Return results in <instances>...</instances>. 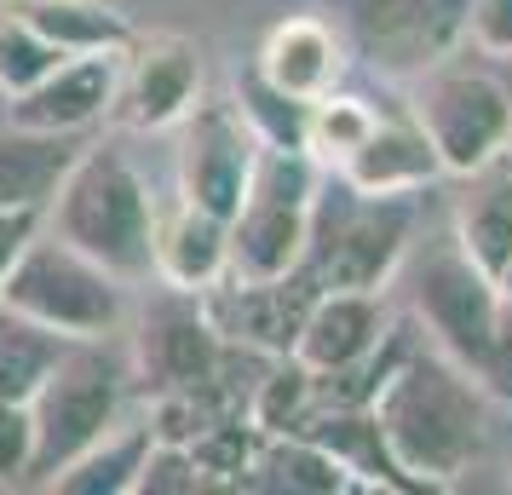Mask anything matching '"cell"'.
I'll return each instance as SVG.
<instances>
[{
    "mask_svg": "<svg viewBox=\"0 0 512 495\" xmlns=\"http://www.w3.org/2000/svg\"><path fill=\"white\" fill-rule=\"evenodd\" d=\"M369 415L403 490L461 484V472H472L489 438V392L438 346L397 352L374 380Z\"/></svg>",
    "mask_w": 512,
    "mask_h": 495,
    "instance_id": "cell-1",
    "label": "cell"
},
{
    "mask_svg": "<svg viewBox=\"0 0 512 495\" xmlns=\"http://www.w3.org/2000/svg\"><path fill=\"white\" fill-rule=\"evenodd\" d=\"M150 219V179L116 144H81L47 202V231H58L127 288L150 283Z\"/></svg>",
    "mask_w": 512,
    "mask_h": 495,
    "instance_id": "cell-2",
    "label": "cell"
},
{
    "mask_svg": "<svg viewBox=\"0 0 512 495\" xmlns=\"http://www.w3.org/2000/svg\"><path fill=\"white\" fill-rule=\"evenodd\" d=\"M323 167L305 144H259L254 179L231 213V277H288L305 265Z\"/></svg>",
    "mask_w": 512,
    "mask_h": 495,
    "instance_id": "cell-3",
    "label": "cell"
},
{
    "mask_svg": "<svg viewBox=\"0 0 512 495\" xmlns=\"http://www.w3.org/2000/svg\"><path fill=\"white\" fill-rule=\"evenodd\" d=\"M0 306L64 340H110L127 323V283L87 260L81 248H70L58 231H47L41 219V231L24 242V254L0 283Z\"/></svg>",
    "mask_w": 512,
    "mask_h": 495,
    "instance_id": "cell-4",
    "label": "cell"
},
{
    "mask_svg": "<svg viewBox=\"0 0 512 495\" xmlns=\"http://www.w3.org/2000/svg\"><path fill=\"white\" fill-rule=\"evenodd\" d=\"M409 116L438 150L443 179H461L512 150V87L484 64H461L455 52L409 81Z\"/></svg>",
    "mask_w": 512,
    "mask_h": 495,
    "instance_id": "cell-5",
    "label": "cell"
},
{
    "mask_svg": "<svg viewBox=\"0 0 512 495\" xmlns=\"http://www.w3.org/2000/svg\"><path fill=\"white\" fill-rule=\"evenodd\" d=\"M29 421H35L29 484H47L52 472L70 467L81 449L121 421V363L110 357V340H70L47 380L29 392Z\"/></svg>",
    "mask_w": 512,
    "mask_h": 495,
    "instance_id": "cell-6",
    "label": "cell"
},
{
    "mask_svg": "<svg viewBox=\"0 0 512 495\" xmlns=\"http://www.w3.org/2000/svg\"><path fill=\"white\" fill-rule=\"evenodd\" d=\"M409 248H415V196H363V190H346L340 208L317 202L305 271L317 277V288L386 294L397 265L409 260Z\"/></svg>",
    "mask_w": 512,
    "mask_h": 495,
    "instance_id": "cell-7",
    "label": "cell"
},
{
    "mask_svg": "<svg viewBox=\"0 0 512 495\" xmlns=\"http://www.w3.org/2000/svg\"><path fill=\"white\" fill-rule=\"evenodd\" d=\"M346 52L386 81H415L466 41V0H328Z\"/></svg>",
    "mask_w": 512,
    "mask_h": 495,
    "instance_id": "cell-8",
    "label": "cell"
},
{
    "mask_svg": "<svg viewBox=\"0 0 512 495\" xmlns=\"http://www.w3.org/2000/svg\"><path fill=\"white\" fill-rule=\"evenodd\" d=\"M173 173H179V196L196 202V208L219 213L231 225L242 190L254 179V162H259V133L254 121L242 116L236 98H196L185 116L173 121Z\"/></svg>",
    "mask_w": 512,
    "mask_h": 495,
    "instance_id": "cell-9",
    "label": "cell"
},
{
    "mask_svg": "<svg viewBox=\"0 0 512 495\" xmlns=\"http://www.w3.org/2000/svg\"><path fill=\"white\" fill-rule=\"evenodd\" d=\"M415 317L426 323V334H432V346L443 357H455L461 369L478 375V363L489 352V334L501 323V294L455 242H443V248L426 254V265L415 277Z\"/></svg>",
    "mask_w": 512,
    "mask_h": 495,
    "instance_id": "cell-10",
    "label": "cell"
},
{
    "mask_svg": "<svg viewBox=\"0 0 512 495\" xmlns=\"http://www.w3.org/2000/svg\"><path fill=\"white\" fill-rule=\"evenodd\" d=\"M202 98V52L173 29H150L121 47L110 116L127 133H167Z\"/></svg>",
    "mask_w": 512,
    "mask_h": 495,
    "instance_id": "cell-11",
    "label": "cell"
},
{
    "mask_svg": "<svg viewBox=\"0 0 512 495\" xmlns=\"http://www.w3.org/2000/svg\"><path fill=\"white\" fill-rule=\"evenodd\" d=\"M208 323L219 329L225 346L242 352H265V357H288L294 334L305 323V306L317 300V277L311 271H288V277H219L208 294H196Z\"/></svg>",
    "mask_w": 512,
    "mask_h": 495,
    "instance_id": "cell-12",
    "label": "cell"
},
{
    "mask_svg": "<svg viewBox=\"0 0 512 495\" xmlns=\"http://www.w3.org/2000/svg\"><path fill=\"white\" fill-rule=\"evenodd\" d=\"M392 340L386 323V294H363V288H317V300L305 306V323L294 334V363H305L317 380L351 375L363 369L380 346Z\"/></svg>",
    "mask_w": 512,
    "mask_h": 495,
    "instance_id": "cell-13",
    "label": "cell"
},
{
    "mask_svg": "<svg viewBox=\"0 0 512 495\" xmlns=\"http://www.w3.org/2000/svg\"><path fill=\"white\" fill-rule=\"evenodd\" d=\"M231 271V225L219 213L185 202L179 190L156 196L150 219V283L179 288V294H208Z\"/></svg>",
    "mask_w": 512,
    "mask_h": 495,
    "instance_id": "cell-14",
    "label": "cell"
},
{
    "mask_svg": "<svg viewBox=\"0 0 512 495\" xmlns=\"http://www.w3.org/2000/svg\"><path fill=\"white\" fill-rule=\"evenodd\" d=\"M116 64L121 52H70L58 70H47L29 93L12 98V127L81 139L116 104Z\"/></svg>",
    "mask_w": 512,
    "mask_h": 495,
    "instance_id": "cell-15",
    "label": "cell"
},
{
    "mask_svg": "<svg viewBox=\"0 0 512 495\" xmlns=\"http://www.w3.org/2000/svg\"><path fill=\"white\" fill-rule=\"evenodd\" d=\"M173 300L156 311H144L139 323V369L156 380V392L173 386H208L225 375V340L208 323V311L196 294L167 288Z\"/></svg>",
    "mask_w": 512,
    "mask_h": 495,
    "instance_id": "cell-16",
    "label": "cell"
},
{
    "mask_svg": "<svg viewBox=\"0 0 512 495\" xmlns=\"http://www.w3.org/2000/svg\"><path fill=\"white\" fill-rule=\"evenodd\" d=\"M346 41H340V29L317 18V12H294V18H282V24L265 29V41H259V58H254V75L271 87V93L294 98V104H317L323 93L340 87V75H346Z\"/></svg>",
    "mask_w": 512,
    "mask_h": 495,
    "instance_id": "cell-17",
    "label": "cell"
},
{
    "mask_svg": "<svg viewBox=\"0 0 512 495\" xmlns=\"http://www.w3.org/2000/svg\"><path fill=\"white\" fill-rule=\"evenodd\" d=\"M334 179L346 190H363V196H420L426 185L443 179V167H438V150L420 133V121L403 104V110L374 121L369 139L334 167Z\"/></svg>",
    "mask_w": 512,
    "mask_h": 495,
    "instance_id": "cell-18",
    "label": "cell"
},
{
    "mask_svg": "<svg viewBox=\"0 0 512 495\" xmlns=\"http://www.w3.org/2000/svg\"><path fill=\"white\" fill-rule=\"evenodd\" d=\"M455 185L461 190H455V231H449V242L495 283L512 260V150L461 173Z\"/></svg>",
    "mask_w": 512,
    "mask_h": 495,
    "instance_id": "cell-19",
    "label": "cell"
},
{
    "mask_svg": "<svg viewBox=\"0 0 512 495\" xmlns=\"http://www.w3.org/2000/svg\"><path fill=\"white\" fill-rule=\"evenodd\" d=\"M150 444H156V438H150V421H116L98 444L81 449L70 467L52 472L41 490H58V495H133Z\"/></svg>",
    "mask_w": 512,
    "mask_h": 495,
    "instance_id": "cell-20",
    "label": "cell"
},
{
    "mask_svg": "<svg viewBox=\"0 0 512 495\" xmlns=\"http://www.w3.org/2000/svg\"><path fill=\"white\" fill-rule=\"evenodd\" d=\"M81 144L64 133H29L12 127L0 139V208H41L47 213L52 190L64 179V167L75 162Z\"/></svg>",
    "mask_w": 512,
    "mask_h": 495,
    "instance_id": "cell-21",
    "label": "cell"
},
{
    "mask_svg": "<svg viewBox=\"0 0 512 495\" xmlns=\"http://www.w3.org/2000/svg\"><path fill=\"white\" fill-rule=\"evenodd\" d=\"M29 29H41L58 52H121L139 29L110 0H12Z\"/></svg>",
    "mask_w": 512,
    "mask_h": 495,
    "instance_id": "cell-22",
    "label": "cell"
},
{
    "mask_svg": "<svg viewBox=\"0 0 512 495\" xmlns=\"http://www.w3.org/2000/svg\"><path fill=\"white\" fill-rule=\"evenodd\" d=\"M64 346H70L64 334H52L41 323L18 317L12 306H0V398L29 403V392L47 380V369L58 363Z\"/></svg>",
    "mask_w": 512,
    "mask_h": 495,
    "instance_id": "cell-23",
    "label": "cell"
},
{
    "mask_svg": "<svg viewBox=\"0 0 512 495\" xmlns=\"http://www.w3.org/2000/svg\"><path fill=\"white\" fill-rule=\"evenodd\" d=\"M374 121H380V110H374L369 98L340 93V87H334V93H323L317 104H305V150L317 156L323 173H334L357 144L369 139Z\"/></svg>",
    "mask_w": 512,
    "mask_h": 495,
    "instance_id": "cell-24",
    "label": "cell"
},
{
    "mask_svg": "<svg viewBox=\"0 0 512 495\" xmlns=\"http://www.w3.org/2000/svg\"><path fill=\"white\" fill-rule=\"evenodd\" d=\"M64 58H70V52H58L47 35H41V29H29L12 6L0 12V93H6V98L29 93V87H35L47 70H58Z\"/></svg>",
    "mask_w": 512,
    "mask_h": 495,
    "instance_id": "cell-25",
    "label": "cell"
},
{
    "mask_svg": "<svg viewBox=\"0 0 512 495\" xmlns=\"http://www.w3.org/2000/svg\"><path fill=\"white\" fill-rule=\"evenodd\" d=\"M208 490L202 484V472H196V461H190L185 444H150V455H144L139 467V484H133V495H196Z\"/></svg>",
    "mask_w": 512,
    "mask_h": 495,
    "instance_id": "cell-26",
    "label": "cell"
},
{
    "mask_svg": "<svg viewBox=\"0 0 512 495\" xmlns=\"http://www.w3.org/2000/svg\"><path fill=\"white\" fill-rule=\"evenodd\" d=\"M29 467H35V421H29V403L0 398V490L29 484Z\"/></svg>",
    "mask_w": 512,
    "mask_h": 495,
    "instance_id": "cell-27",
    "label": "cell"
},
{
    "mask_svg": "<svg viewBox=\"0 0 512 495\" xmlns=\"http://www.w3.org/2000/svg\"><path fill=\"white\" fill-rule=\"evenodd\" d=\"M466 41L484 58H512V0H466Z\"/></svg>",
    "mask_w": 512,
    "mask_h": 495,
    "instance_id": "cell-28",
    "label": "cell"
},
{
    "mask_svg": "<svg viewBox=\"0 0 512 495\" xmlns=\"http://www.w3.org/2000/svg\"><path fill=\"white\" fill-rule=\"evenodd\" d=\"M478 386H484L489 398H507L512 403V311L501 306V323L489 334V352L478 363Z\"/></svg>",
    "mask_w": 512,
    "mask_h": 495,
    "instance_id": "cell-29",
    "label": "cell"
},
{
    "mask_svg": "<svg viewBox=\"0 0 512 495\" xmlns=\"http://www.w3.org/2000/svg\"><path fill=\"white\" fill-rule=\"evenodd\" d=\"M41 219H47L41 208H0V283H6L12 260L24 254V242L41 231Z\"/></svg>",
    "mask_w": 512,
    "mask_h": 495,
    "instance_id": "cell-30",
    "label": "cell"
},
{
    "mask_svg": "<svg viewBox=\"0 0 512 495\" xmlns=\"http://www.w3.org/2000/svg\"><path fill=\"white\" fill-rule=\"evenodd\" d=\"M495 294H501V306L512 311V260H507V271H501V277H495Z\"/></svg>",
    "mask_w": 512,
    "mask_h": 495,
    "instance_id": "cell-31",
    "label": "cell"
}]
</instances>
